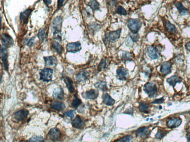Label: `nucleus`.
<instances>
[{
  "mask_svg": "<svg viewBox=\"0 0 190 142\" xmlns=\"http://www.w3.org/2000/svg\"><path fill=\"white\" fill-rule=\"evenodd\" d=\"M88 77V73L86 71L80 72L76 76V79L78 81H83L86 80Z\"/></svg>",
  "mask_w": 190,
  "mask_h": 142,
  "instance_id": "obj_25",
  "label": "nucleus"
},
{
  "mask_svg": "<svg viewBox=\"0 0 190 142\" xmlns=\"http://www.w3.org/2000/svg\"><path fill=\"white\" fill-rule=\"evenodd\" d=\"M53 38L57 41H61L62 40V35L61 31L59 30H55L53 33Z\"/></svg>",
  "mask_w": 190,
  "mask_h": 142,
  "instance_id": "obj_37",
  "label": "nucleus"
},
{
  "mask_svg": "<svg viewBox=\"0 0 190 142\" xmlns=\"http://www.w3.org/2000/svg\"><path fill=\"white\" fill-rule=\"evenodd\" d=\"M171 65L170 63L169 62H165L163 64L160 68V72L162 73L164 75L169 74L171 72Z\"/></svg>",
  "mask_w": 190,
  "mask_h": 142,
  "instance_id": "obj_21",
  "label": "nucleus"
},
{
  "mask_svg": "<svg viewBox=\"0 0 190 142\" xmlns=\"http://www.w3.org/2000/svg\"><path fill=\"white\" fill-rule=\"evenodd\" d=\"M128 70L123 67L119 68L117 70V77L118 79L126 80L129 77Z\"/></svg>",
  "mask_w": 190,
  "mask_h": 142,
  "instance_id": "obj_8",
  "label": "nucleus"
},
{
  "mask_svg": "<svg viewBox=\"0 0 190 142\" xmlns=\"http://www.w3.org/2000/svg\"><path fill=\"white\" fill-rule=\"evenodd\" d=\"M75 111L73 110H69L64 112L65 116L69 117L71 119H73L74 117Z\"/></svg>",
  "mask_w": 190,
  "mask_h": 142,
  "instance_id": "obj_40",
  "label": "nucleus"
},
{
  "mask_svg": "<svg viewBox=\"0 0 190 142\" xmlns=\"http://www.w3.org/2000/svg\"><path fill=\"white\" fill-rule=\"evenodd\" d=\"M44 2L47 6L50 5L52 3V0H44Z\"/></svg>",
  "mask_w": 190,
  "mask_h": 142,
  "instance_id": "obj_46",
  "label": "nucleus"
},
{
  "mask_svg": "<svg viewBox=\"0 0 190 142\" xmlns=\"http://www.w3.org/2000/svg\"><path fill=\"white\" fill-rule=\"evenodd\" d=\"M103 102L105 105L108 106L113 105L115 103V100L111 97L108 94H103L102 96Z\"/></svg>",
  "mask_w": 190,
  "mask_h": 142,
  "instance_id": "obj_19",
  "label": "nucleus"
},
{
  "mask_svg": "<svg viewBox=\"0 0 190 142\" xmlns=\"http://www.w3.org/2000/svg\"><path fill=\"white\" fill-rule=\"evenodd\" d=\"M98 94V91L96 90L92 89L85 92L84 97L88 99H95L97 98Z\"/></svg>",
  "mask_w": 190,
  "mask_h": 142,
  "instance_id": "obj_22",
  "label": "nucleus"
},
{
  "mask_svg": "<svg viewBox=\"0 0 190 142\" xmlns=\"http://www.w3.org/2000/svg\"><path fill=\"white\" fill-rule=\"evenodd\" d=\"M35 39L34 37H32L30 39L28 40L27 41L26 45L29 47H31L33 45Z\"/></svg>",
  "mask_w": 190,
  "mask_h": 142,
  "instance_id": "obj_43",
  "label": "nucleus"
},
{
  "mask_svg": "<svg viewBox=\"0 0 190 142\" xmlns=\"http://www.w3.org/2000/svg\"><path fill=\"white\" fill-rule=\"evenodd\" d=\"M62 19L60 17H56L53 21V27L55 30H60L62 26Z\"/></svg>",
  "mask_w": 190,
  "mask_h": 142,
  "instance_id": "obj_23",
  "label": "nucleus"
},
{
  "mask_svg": "<svg viewBox=\"0 0 190 142\" xmlns=\"http://www.w3.org/2000/svg\"><path fill=\"white\" fill-rule=\"evenodd\" d=\"M142 22L141 20L138 19L130 18L128 22V26L131 33L133 34H137L141 29Z\"/></svg>",
  "mask_w": 190,
  "mask_h": 142,
  "instance_id": "obj_1",
  "label": "nucleus"
},
{
  "mask_svg": "<svg viewBox=\"0 0 190 142\" xmlns=\"http://www.w3.org/2000/svg\"><path fill=\"white\" fill-rule=\"evenodd\" d=\"M165 134V132L164 131L159 130L156 134L155 137L157 139H161Z\"/></svg>",
  "mask_w": 190,
  "mask_h": 142,
  "instance_id": "obj_42",
  "label": "nucleus"
},
{
  "mask_svg": "<svg viewBox=\"0 0 190 142\" xmlns=\"http://www.w3.org/2000/svg\"><path fill=\"white\" fill-rule=\"evenodd\" d=\"M88 5L93 11L98 10L100 8V4L96 0H90Z\"/></svg>",
  "mask_w": 190,
  "mask_h": 142,
  "instance_id": "obj_28",
  "label": "nucleus"
},
{
  "mask_svg": "<svg viewBox=\"0 0 190 142\" xmlns=\"http://www.w3.org/2000/svg\"><path fill=\"white\" fill-rule=\"evenodd\" d=\"M150 133V130L146 127H140L136 131V136L142 139L147 138Z\"/></svg>",
  "mask_w": 190,
  "mask_h": 142,
  "instance_id": "obj_10",
  "label": "nucleus"
},
{
  "mask_svg": "<svg viewBox=\"0 0 190 142\" xmlns=\"http://www.w3.org/2000/svg\"><path fill=\"white\" fill-rule=\"evenodd\" d=\"M65 0H58V9H60L62 6Z\"/></svg>",
  "mask_w": 190,
  "mask_h": 142,
  "instance_id": "obj_45",
  "label": "nucleus"
},
{
  "mask_svg": "<svg viewBox=\"0 0 190 142\" xmlns=\"http://www.w3.org/2000/svg\"><path fill=\"white\" fill-rule=\"evenodd\" d=\"M133 137L131 135H128L121 138L117 141L119 142H130L133 140Z\"/></svg>",
  "mask_w": 190,
  "mask_h": 142,
  "instance_id": "obj_39",
  "label": "nucleus"
},
{
  "mask_svg": "<svg viewBox=\"0 0 190 142\" xmlns=\"http://www.w3.org/2000/svg\"><path fill=\"white\" fill-rule=\"evenodd\" d=\"M132 41L134 42H136L138 41L139 39V36L137 34H133L132 33L130 36Z\"/></svg>",
  "mask_w": 190,
  "mask_h": 142,
  "instance_id": "obj_41",
  "label": "nucleus"
},
{
  "mask_svg": "<svg viewBox=\"0 0 190 142\" xmlns=\"http://www.w3.org/2000/svg\"><path fill=\"white\" fill-rule=\"evenodd\" d=\"M1 55L2 57V60L3 64L5 70L8 71L9 64L8 61V53L7 48L3 45H2L1 47Z\"/></svg>",
  "mask_w": 190,
  "mask_h": 142,
  "instance_id": "obj_7",
  "label": "nucleus"
},
{
  "mask_svg": "<svg viewBox=\"0 0 190 142\" xmlns=\"http://www.w3.org/2000/svg\"><path fill=\"white\" fill-rule=\"evenodd\" d=\"M29 141L31 142H43L44 138L41 136H33L29 139Z\"/></svg>",
  "mask_w": 190,
  "mask_h": 142,
  "instance_id": "obj_38",
  "label": "nucleus"
},
{
  "mask_svg": "<svg viewBox=\"0 0 190 142\" xmlns=\"http://www.w3.org/2000/svg\"><path fill=\"white\" fill-rule=\"evenodd\" d=\"M175 6H176V8L178 10L179 13L181 15H186L188 14V10L180 3H177L175 5Z\"/></svg>",
  "mask_w": 190,
  "mask_h": 142,
  "instance_id": "obj_27",
  "label": "nucleus"
},
{
  "mask_svg": "<svg viewBox=\"0 0 190 142\" xmlns=\"http://www.w3.org/2000/svg\"><path fill=\"white\" fill-rule=\"evenodd\" d=\"M33 11V9H28L21 13L20 19H21V21L23 23L27 24L28 23L29 17Z\"/></svg>",
  "mask_w": 190,
  "mask_h": 142,
  "instance_id": "obj_16",
  "label": "nucleus"
},
{
  "mask_svg": "<svg viewBox=\"0 0 190 142\" xmlns=\"http://www.w3.org/2000/svg\"><path fill=\"white\" fill-rule=\"evenodd\" d=\"M63 89L61 87H58L54 90L53 93V98L56 100H62L64 97Z\"/></svg>",
  "mask_w": 190,
  "mask_h": 142,
  "instance_id": "obj_15",
  "label": "nucleus"
},
{
  "mask_svg": "<svg viewBox=\"0 0 190 142\" xmlns=\"http://www.w3.org/2000/svg\"><path fill=\"white\" fill-rule=\"evenodd\" d=\"M81 49V44L79 41L70 43L66 45L67 51L69 53H76L80 51Z\"/></svg>",
  "mask_w": 190,
  "mask_h": 142,
  "instance_id": "obj_5",
  "label": "nucleus"
},
{
  "mask_svg": "<svg viewBox=\"0 0 190 142\" xmlns=\"http://www.w3.org/2000/svg\"><path fill=\"white\" fill-rule=\"evenodd\" d=\"M53 70L49 68H44L40 72V80L44 82H49L52 81Z\"/></svg>",
  "mask_w": 190,
  "mask_h": 142,
  "instance_id": "obj_2",
  "label": "nucleus"
},
{
  "mask_svg": "<svg viewBox=\"0 0 190 142\" xmlns=\"http://www.w3.org/2000/svg\"><path fill=\"white\" fill-rule=\"evenodd\" d=\"M165 26L166 30L169 32L174 33L176 32V28H175L174 25L171 23L169 21H166Z\"/></svg>",
  "mask_w": 190,
  "mask_h": 142,
  "instance_id": "obj_32",
  "label": "nucleus"
},
{
  "mask_svg": "<svg viewBox=\"0 0 190 142\" xmlns=\"http://www.w3.org/2000/svg\"><path fill=\"white\" fill-rule=\"evenodd\" d=\"M139 110L140 112H144V113H147L148 111L149 107L148 104L144 102H142L140 103L139 106Z\"/></svg>",
  "mask_w": 190,
  "mask_h": 142,
  "instance_id": "obj_34",
  "label": "nucleus"
},
{
  "mask_svg": "<svg viewBox=\"0 0 190 142\" xmlns=\"http://www.w3.org/2000/svg\"><path fill=\"white\" fill-rule=\"evenodd\" d=\"M44 59L46 66L54 67L57 65V58L55 56H46L44 57Z\"/></svg>",
  "mask_w": 190,
  "mask_h": 142,
  "instance_id": "obj_13",
  "label": "nucleus"
},
{
  "mask_svg": "<svg viewBox=\"0 0 190 142\" xmlns=\"http://www.w3.org/2000/svg\"><path fill=\"white\" fill-rule=\"evenodd\" d=\"M182 123V120L178 118L171 119L167 123V125L171 128H176L179 127Z\"/></svg>",
  "mask_w": 190,
  "mask_h": 142,
  "instance_id": "obj_18",
  "label": "nucleus"
},
{
  "mask_svg": "<svg viewBox=\"0 0 190 142\" xmlns=\"http://www.w3.org/2000/svg\"><path fill=\"white\" fill-rule=\"evenodd\" d=\"M147 53L149 57L152 59H156L160 57V53L157 48L153 45L148 47L147 49Z\"/></svg>",
  "mask_w": 190,
  "mask_h": 142,
  "instance_id": "obj_11",
  "label": "nucleus"
},
{
  "mask_svg": "<svg viewBox=\"0 0 190 142\" xmlns=\"http://www.w3.org/2000/svg\"><path fill=\"white\" fill-rule=\"evenodd\" d=\"M1 40L3 45L6 48H10L14 44L12 37L6 33H2L1 36Z\"/></svg>",
  "mask_w": 190,
  "mask_h": 142,
  "instance_id": "obj_6",
  "label": "nucleus"
},
{
  "mask_svg": "<svg viewBox=\"0 0 190 142\" xmlns=\"http://www.w3.org/2000/svg\"><path fill=\"white\" fill-rule=\"evenodd\" d=\"M38 37L40 41H44L46 39L47 34L46 30L44 28H41L38 31Z\"/></svg>",
  "mask_w": 190,
  "mask_h": 142,
  "instance_id": "obj_29",
  "label": "nucleus"
},
{
  "mask_svg": "<svg viewBox=\"0 0 190 142\" xmlns=\"http://www.w3.org/2000/svg\"><path fill=\"white\" fill-rule=\"evenodd\" d=\"M164 101V99L162 98L161 99H156L152 103V104H160L163 103Z\"/></svg>",
  "mask_w": 190,
  "mask_h": 142,
  "instance_id": "obj_44",
  "label": "nucleus"
},
{
  "mask_svg": "<svg viewBox=\"0 0 190 142\" xmlns=\"http://www.w3.org/2000/svg\"><path fill=\"white\" fill-rule=\"evenodd\" d=\"M95 86L97 88H100L103 90H105L107 89L106 83L104 81L98 82L94 84Z\"/></svg>",
  "mask_w": 190,
  "mask_h": 142,
  "instance_id": "obj_36",
  "label": "nucleus"
},
{
  "mask_svg": "<svg viewBox=\"0 0 190 142\" xmlns=\"http://www.w3.org/2000/svg\"><path fill=\"white\" fill-rule=\"evenodd\" d=\"M74 97L72 103V107L74 108H77L81 104L82 101L78 97L77 95H75Z\"/></svg>",
  "mask_w": 190,
  "mask_h": 142,
  "instance_id": "obj_33",
  "label": "nucleus"
},
{
  "mask_svg": "<svg viewBox=\"0 0 190 142\" xmlns=\"http://www.w3.org/2000/svg\"><path fill=\"white\" fill-rule=\"evenodd\" d=\"M49 136L51 140L58 141L61 138V133L58 128L55 127L52 128L49 130Z\"/></svg>",
  "mask_w": 190,
  "mask_h": 142,
  "instance_id": "obj_12",
  "label": "nucleus"
},
{
  "mask_svg": "<svg viewBox=\"0 0 190 142\" xmlns=\"http://www.w3.org/2000/svg\"><path fill=\"white\" fill-rule=\"evenodd\" d=\"M186 49L190 51V42L188 43L185 45Z\"/></svg>",
  "mask_w": 190,
  "mask_h": 142,
  "instance_id": "obj_47",
  "label": "nucleus"
},
{
  "mask_svg": "<svg viewBox=\"0 0 190 142\" xmlns=\"http://www.w3.org/2000/svg\"><path fill=\"white\" fill-rule=\"evenodd\" d=\"M50 107L52 109L59 111H62L66 108L64 103L60 101H55L52 103L50 105Z\"/></svg>",
  "mask_w": 190,
  "mask_h": 142,
  "instance_id": "obj_20",
  "label": "nucleus"
},
{
  "mask_svg": "<svg viewBox=\"0 0 190 142\" xmlns=\"http://www.w3.org/2000/svg\"><path fill=\"white\" fill-rule=\"evenodd\" d=\"M72 125L74 128L81 129L84 127V123L80 116L77 115L75 118L72 121Z\"/></svg>",
  "mask_w": 190,
  "mask_h": 142,
  "instance_id": "obj_14",
  "label": "nucleus"
},
{
  "mask_svg": "<svg viewBox=\"0 0 190 142\" xmlns=\"http://www.w3.org/2000/svg\"><path fill=\"white\" fill-rule=\"evenodd\" d=\"M187 139H188V141H190V134L188 135Z\"/></svg>",
  "mask_w": 190,
  "mask_h": 142,
  "instance_id": "obj_48",
  "label": "nucleus"
},
{
  "mask_svg": "<svg viewBox=\"0 0 190 142\" xmlns=\"http://www.w3.org/2000/svg\"><path fill=\"white\" fill-rule=\"evenodd\" d=\"M144 91L150 98H154L157 94V87L152 83H146L144 85Z\"/></svg>",
  "mask_w": 190,
  "mask_h": 142,
  "instance_id": "obj_3",
  "label": "nucleus"
},
{
  "mask_svg": "<svg viewBox=\"0 0 190 142\" xmlns=\"http://www.w3.org/2000/svg\"><path fill=\"white\" fill-rule=\"evenodd\" d=\"M121 60L123 61H132L133 58L132 54L128 52H123L121 54Z\"/></svg>",
  "mask_w": 190,
  "mask_h": 142,
  "instance_id": "obj_31",
  "label": "nucleus"
},
{
  "mask_svg": "<svg viewBox=\"0 0 190 142\" xmlns=\"http://www.w3.org/2000/svg\"><path fill=\"white\" fill-rule=\"evenodd\" d=\"M64 82L66 84V86L68 90L71 93H73L75 92V88L74 86V84L73 80L70 77H63Z\"/></svg>",
  "mask_w": 190,
  "mask_h": 142,
  "instance_id": "obj_17",
  "label": "nucleus"
},
{
  "mask_svg": "<svg viewBox=\"0 0 190 142\" xmlns=\"http://www.w3.org/2000/svg\"><path fill=\"white\" fill-rule=\"evenodd\" d=\"M52 47L58 54H61L62 51V47L59 43L54 41L52 44Z\"/></svg>",
  "mask_w": 190,
  "mask_h": 142,
  "instance_id": "obj_30",
  "label": "nucleus"
},
{
  "mask_svg": "<svg viewBox=\"0 0 190 142\" xmlns=\"http://www.w3.org/2000/svg\"><path fill=\"white\" fill-rule=\"evenodd\" d=\"M181 81V78L176 76H172L167 80V82L173 87L175 86L177 83H180Z\"/></svg>",
  "mask_w": 190,
  "mask_h": 142,
  "instance_id": "obj_24",
  "label": "nucleus"
},
{
  "mask_svg": "<svg viewBox=\"0 0 190 142\" xmlns=\"http://www.w3.org/2000/svg\"><path fill=\"white\" fill-rule=\"evenodd\" d=\"M108 65V60L106 57L102 59L101 61H100L98 69L99 71H101L107 68Z\"/></svg>",
  "mask_w": 190,
  "mask_h": 142,
  "instance_id": "obj_26",
  "label": "nucleus"
},
{
  "mask_svg": "<svg viewBox=\"0 0 190 142\" xmlns=\"http://www.w3.org/2000/svg\"><path fill=\"white\" fill-rule=\"evenodd\" d=\"M116 12L120 15L126 16L127 14L126 10L121 6H119L116 10Z\"/></svg>",
  "mask_w": 190,
  "mask_h": 142,
  "instance_id": "obj_35",
  "label": "nucleus"
},
{
  "mask_svg": "<svg viewBox=\"0 0 190 142\" xmlns=\"http://www.w3.org/2000/svg\"><path fill=\"white\" fill-rule=\"evenodd\" d=\"M29 114V111L26 109L20 110L15 113V118L19 121H22L27 118Z\"/></svg>",
  "mask_w": 190,
  "mask_h": 142,
  "instance_id": "obj_9",
  "label": "nucleus"
},
{
  "mask_svg": "<svg viewBox=\"0 0 190 142\" xmlns=\"http://www.w3.org/2000/svg\"><path fill=\"white\" fill-rule=\"evenodd\" d=\"M121 29H119L118 30L110 32L109 33L106 34L105 36V39L106 43L108 41H116V40L119 39L121 35Z\"/></svg>",
  "mask_w": 190,
  "mask_h": 142,
  "instance_id": "obj_4",
  "label": "nucleus"
}]
</instances>
